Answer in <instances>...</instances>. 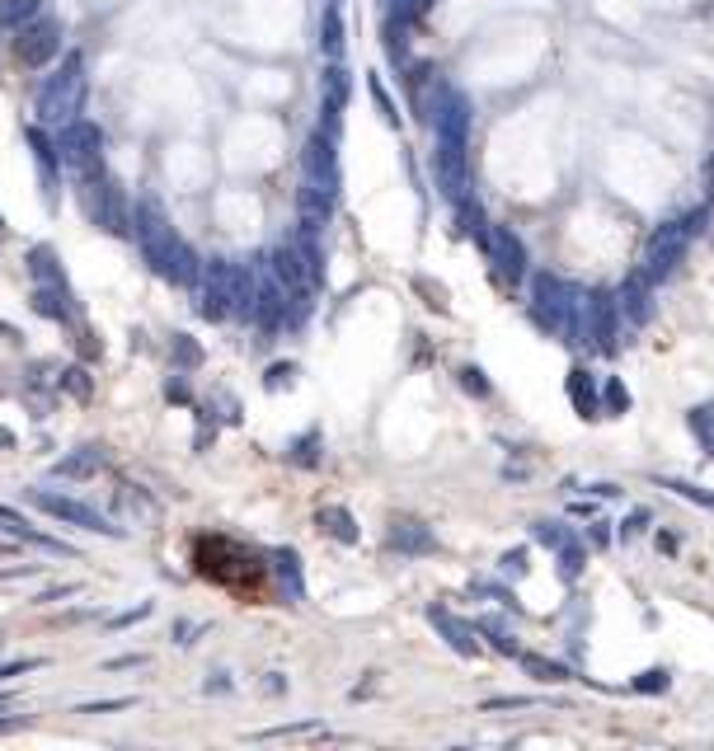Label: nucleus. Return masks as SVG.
Listing matches in <instances>:
<instances>
[{
	"instance_id": "a211bd4d",
	"label": "nucleus",
	"mask_w": 714,
	"mask_h": 751,
	"mask_svg": "<svg viewBox=\"0 0 714 751\" xmlns=\"http://www.w3.org/2000/svg\"><path fill=\"white\" fill-rule=\"evenodd\" d=\"M29 306H33V315H43V320H52V324H71V320H76L71 287H43V282H33Z\"/></svg>"
},
{
	"instance_id": "f3484780",
	"label": "nucleus",
	"mask_w": 714,
	"mask_h": 751,
	"mask_svg": "<svg viewBox=\"0 0 714 751\" xmlns=\"http://www.w3.org/2000/svg\"><path fill=\"white\" fill-rule=\"evenodd\" d=\"M0 526H5V536H10V540H24V545H33V550L71 554V545H66V540H57V536H47V531H38V526H29L15 512V507H5V503H0Z\"/></svg>"
},
{
	"instance_id": "423d86ee",
	"label": "nucleus",
	"mask_w": 714,
	"mask_h": 751,
	"mask_svg": "<svg viewBox=\"0 0 714 751\" xmlns=\"http://www.w3.org/2000/svg\"><path fill=\"white\" fill-rule=\"evenodd\" d=\"M29 503L47 517H57L66 526H80V531H94V536H123V526H113L104 512H94L90 503H80L71 493H52V489H29Z\"/></svg>"
},
{
	"instance_id": "393cba45",
	"label": "nucleus",
	"mask_w": 714,
	"mask_h": 751,
	"mask_svg": "<svg viewBox=\"0 0 714 751\" xmlns=\"http://www.w3.org/2000/svg\"><path fill=\"white\" fill-rule=\"evenodd\" d=\"M99 465H104V451H99V446H80L76 456H66V460H57V465H52V475H62V479H90Z\"/></svg>"
},
{
	"instance_id": "a878e982",
	"label": "nucleus",
	"mask_w": 714,
	"mask_h": 751,
	"mask_svg": "<svg viewBox=\"0 0 714 751\" xmlns=\"http://www.w3.org/2000/svg\"><path fill=\"white\" fill-rule=\"evenodd\" d=\"M273 573H278V583L287 587V597L301 601L306 597V583H301V559H296V550H273Z\"/></svg>"
},
{
	"instance_id": "49530a36",
	"label": "nucleus",
	"mask_w": 714,
	"mask_h": 751,
	"mask_svg": "<svg viewBox=\"0 0 714 751\" xmlns=\"http://www.w3.org/2000/svg\"><path fill=\"white\" fill-rule=\"evenodd\" d=\"M414 287H419V292L428 296V306H433V310H447V292H442V287H433V282H428V277H419V282H414Z\"/></svg>"
},
{
	"instance_id": "dca6fc26",
	"label": "nucleus",
	"mask_w": 714,
	"mask_h": 751,
	"mask_svg": "<svg viewBox=\"0 0 714 751\" xmlns=\"http://www.w3.org/2000/svg\"><path fill=\"white\" fill-rule=\"evenodd\" d=\"M386 545L390 550H400V554H433L437 550L433 531H428L419 517H395L390 531H386Z\"/></svg>"
},
{
	"instance_id": "aec40b11",
	"label": "nucleus",
	"mask_w": 714,
	"mask_h": 751,
	"mask_svg": "<svg viewBox=\"0 0 714 751\" xmlns=\"http://www.w3.org/2000/svg\"><path fill=\"white\" fill-rule=\"evenodd\" d=\"M76 104H80V62H71L62 76L52 80V90H47V99H43V113L47 118H62V113H71Z\"/></svg>"
},
{
	"instance_id": "0eeeda50",
	"label": "nucleus",
	"mask_w": 714,
	"mask_h": 751,
	"mask_svg": "<svg viewBox=\"0 0 714 751\" xmlns=\"http://www.w3.org/2000/svg\"><path fill=\"white\" fill-rule=\"evenodd\" d=\"M470 141H442L437 137V151H433V174H437V188L447 202H461L470 193Z\"/></svg>"
},
{
	"instance_id": "c03bdc74",
	"label": "nucleus",
	"mask_w": 714,
	"mask_h": 751,
	"mask_svg": "<svg viewBox=\"0 0 714 751\" xmlns=\"http://www.w3.org/2000/svg\"><path fill=\"white\" fill-rule=\"evenodd\" d=\"M372 94H376V108H381V118H386L390 127H400V113H395V104H390V94L381 90V80H372Z\"/></svg>"
},
{
	"instance_id": "f8f14e48",
	"label": "nucleus",
	"mask_w": 714,
	"mask_h": 751,
	"mask_svg": "<svg viewBox=\"0 0 714 751\" xmlns=\"http://www.w3.org/2000/svg\"><path fill=\"white\" fill-rule=\"evenodd\" d=\"M268 273L278 277L282 287H287V296H306L315 287L311 273H306V263H301V254H296L292 240H282L273 254H268Z\"/></svg>"
},
{
	"instance_id": "c9c22d12",
	"label": "nucleus",
	"mask_w": 714,
	"mask_h": 751,
	"mask_svg": "<svg viewBox=\"0 0 714 751\" xmlns=\"http://www.w3.org/2000/svg\"><path fill=\"white\" fill-rule=\"evenodd\" d=\"M630 409V390L621 381H606V399H602V414H625Z\"/></svg>"
},
{
	"instance_id": "37998d69",
	"label": "nucleus",
	"mask_w": 714,
	"mask_h": 751,
	"mask_svg": "<svg viewBox=\"0 0 714 751\" xmlns=\"http://www.w3.org/2000/svg\"><path fill=\"white\" fill-rule=\"evenodd\" d=\"M498 568H503L508 578H522V573H527V550H508L498 559Z\"/></svg>"
},
{
	"instance_id": "09e8293b",
	"label": "nucleus",
	"mask_w": 714,
	"mask_h": 751,
	"mask_svg": "<svg viewBox=\"0 0 714 751\" xmlns=\"http://www.w3.org/2000/svg\"><path fill=\"white\" fill-rule=\"evenodd\" d=\"M536 700H527V695H503V700H484V709H531Z\"/></svg>"
},
{
	"instance_id": "4c0bfd02",
	"label": "nucleus",
	"mask_w": 714,
	"mask_h": 751,
	"mask_svg": "<svg viewBox=\"0 0 714 751\" xmlns=\"http://www.w3.org/2000/svg\"><path fill=\"white\" fill-rule=\"evenodd\" d=\"M480 629H484V634H494V648H498V653H508V658H513V653H522V648H517L513 639L503 634V620H480Z\"/></svg>"
},
{
	"instance_id": "72a5a7b5",
	"label": "nucleus",
	"mask_w": 714,
	"mask_h": 751,
	"mask_svg": "<svg viewBox=\"0 0 714 751\" xmlns=\"http://www.w3.org/2000/svg\"><path fill=\"white\" fill-rule=\"evenodd\" d=\"M320 733V723L306 719V723H282V728H264V733H254V742H282V737H315Z\"/></svg>"
},
{
	"instance_id": "6e6552de",
	"label": "nucleus",
	"mask_w": 714,
	"mask_h": 751,
	"mask_svg": "<svg viewBox=\"0 0 714 751\" xmlns=\"http://www.w3.org/2000/svg\"><path fill=\"white\" fill-rule=\"evenodd\" d=\"M484 254H489V263L498 268L503 282H513V287H517V282L527 277V245H522V235H517L513 226H494V230H489Z\"/></svg>"
},
{
	"instance_id": "a18cd8bd",
	"label": "nucleus",
	"mask_w": 714,
	"mask_h": 751,
	"mask_svg": "<svg viewBox=\"0 0 714 751\" xmlns=\"http://www.w3.org/2000/svg\"><path fill=\"white\" fill-rule=\"evenodd\" d=\"M461 385H466L470 395H489V381H484L480 367H466V371H461Z\"/></svg>"
},
{
	"instance_id": "c85d7f7f",
	"label": "nucleus",
	"mask_w": 714,
	"mask_h": 751,
	"mask_svg": "<svg viewBox=\"0 0 714 751\" xmlns=\"http://www.w3.org/2000/svg\"><path fill=\"white\" fill-rule=\"evenodd\" d=\"M531 540L545 545V550H564L574 536H569V526L564 522H531Z\"/></svg>"
},
{
	"instance_id": "4d7b16f0",
	"label": "nucleus",
	"mask_w": 714,
	"mask_h": 751,
	"mask_svg": "<svg viewBox=\"0 0 714 751\" xmlns=\"http://www.w3.org/2000/svg\"><path fill=\"white\" fill-rule=\"evenodd\" d=\"M0 554H10V536H5V540H0Z\"/></svg>"
},
{
	"instance_id": "7c9ffc66",
	"label": "nucleus",
	"mask_w": 714,
	"mask_h": 751,
	"mask_svg": "<svg viewBox=\"0 0 714 751\" xmlns=\"http://www.w3.org/2000/svg\"><path fill=\"white\" fill-rule=\"evenodd\" d=\"M320 47H325L329 57H339V52H343V19H339V10H325V19H320Z\"/></svg>"
},
{
	"instance_id": "6e6d98bb",
	"label": "nucleus",
	"mask_w": 714,
	"mask_h": 751,
	"mask_svg": "<svg viewBox=\"0 0 714 751\" xmlns=\"http://www.w3.org/2000/svg\"><path fill=\"white\" fill-rule=\"evenodd\" d=\"M10 700H15V695H10V690H0V714L10 709Z\"/></svg>"
},
{
	"instance_id": "8fccbe9b",
	"label": "nucleus",
	"mask_w": 714,
	"mask_h": 751,
	"mask_svg": "<svg viewBox=\"0 0 714 751\" xmlns=\"http://www.w3.org/2000/svg\"><path fill=\"white\" fill-rule=\"evenodd\" d=\"M38 667V658H10V662H0V676H24Z\"/></svg>"
},
{
	"instance_id": "7ed1b4c3",
	"label": "nucleus",
	"mask_w": 714,
	"mask_h": 751,
	"mask_svg": "<svg viewBox=\"0 0 714 751\" xmlns=\"http://www.w3.org/2000/svg\"><path fill=\"white\" fill-rule=\"evenodd\" d=\"M621 296L606 292V287H592V292L578 296V315H574V343H592L602 353H616L621 348Z\"/></svg>"
},
{
	"instance_id": "5701e85b",
	"label": "nucleus",
	"mask_w": 714,
	"mask_h": 751,
	"mask_svg": "<svg viewBox=\"0 0 714 751\" xmlns=\"http://www.w3.org/2000/svg\"><path fill=\"white\" fill-rule=\"evenodd\" d=\"M569 399H574L578 418H602V399H597V385H592V371L574 367L569 371Z\"/></svg>"
},
{
	"instance_id": "bb28decb",
	"label": "nucleus",
	"mask_w": 714,
	"mask_h": 751,
	"mask_svg": "<svg viewBox=\"0 0 714 751\" xmlns=\"http://www.w3.org/2000/svg\"><path fill=\"white\" fill-rule=\"evenodd\" d=\"M517 662H522V672H527L531 681H545V686H559V681H569V667H564V662L541 658V653H517Z\"/></svg>"
},
{
	"instance_id": "2f4dec72",
	"label": "nucleus",
	"mask_w": 714,
	"mask_h": 751,
	"mask_svg": "<svg viewBox=\"0 0 714 751\" xmlns=\"http://www.w3.org/2000/svg\"><path fill=\"white\" fill-rule=\"evenodd\" d=\"M663 489H672L677 498H686V503H700V507H710L714 512V493L710 489H700V484H691V479H658Z\"/></svg>"
},
{
	"instance_id": "58836bf2",
	"label": "nucleus",
	"mask_w": 714,
	"mask_h": 751,
	"mask_svg": "<svg viewBox=\"0 0 714 751\" xmlns=\"http://www.w3.org/2000/svg\"><path fill=\"white\" fill-rule=\"evenodd\" d=\"M47 52H52V29H47V33H33L29 43H24V62H43Z\"/></svg>"
},
{
	"instance_id": "5fc2aeb1",
	"label": "nucleus",
	"mask_w": 714,
	"mask_h": 751,
	"mask_svg": "<svg viewBox=\"0 0 714 751\" xmlns=\"http://www.w3.org/2000/svg\"><path fill=\"white\" fill-rule=\"evenodd\" d=\"M207 690H217V695H221V690H231V681H226V672H217V681H207Z\"/></svg>"
},
{
	"instance_id": "e433bc0d",
	"label": "nucleus",
	"mask_w": 714,
	"mask_h": 751,
	"mask_svg": "<svg viewBox=\"0 0 714 751\" xmlns=\"http://www.w3.org/2000/svg\"><path fill=\"white\" fill-rule=\"evenodd\" d=\"M62 385H66V395L90 399V371H85V367H66L62 371Z\"/></svg>"
},
{
	"instance_id": "39448f33",
	"label": "nucleus",
	"mask_w": 714,
	"mask_h": 751,
	"mask_svg": "<svg viewBox=\"0 0 714 751\" xmlns=\"http://www.w3.org/2000/svg\"><path fill=\"white\" fill-rule=\"evenodd\" d=\"M691 235H696L691 216H682V221H663V226L649 235V245H644V273H649L653 282H663V277L677 273V263H682L686 249H691Z\"/></svg>"
},
{
	"instance_id": "ddd939ff",
	"label": "nucleus",
	"mask_w": 714,
	"mask_h": 751,
	"mask_svg": "<svg viewBox=\"0 0 714 751\" xmlns=\"http://www.w3.org/2000/svg\"><path fill=\"white\" fill-rule=\"evenodd\" d=\"M433 5L437 0H395V10H390V19H386V43H390V57H395V62L404 57V33L433 15Z\"/></svg>"
},
{
	"instance_id": "ea45409f",
	"label": "nucleus",
	"mask_w": 714,
	"mask_h": 751,
	"mask_svg": "<svg viewBox=\"0 0 714 751\" xmlns=\"http://www.w3.org/2000/svg\"><path fill=\"white\" fill-rule=\"evenodd\" d=\"M174 357H179L184 367H198V362H202V348H198V343H193L188 334H179V338H174Z\"/></svg>"
},
{
	"instance_id": "3c124183",
	"label": "nucleus",
	"mask_w": 714,
	"mask_h": 751,
	"mask_svg": "<svg viewBox=\"0 0 714 751\" xmlns=\"http://www.w3.org/2000/svg\"><path fill=\"white\" fill-rule=\"evenodd\" d=\"M282 385H292V362H278L268 371V390H282Z\"/></svg>"
},
{
	"instance_id": "9b49d317",
	"label": "nucleus",
	"mask_w": 714,
	"mask_h": 751,
	"mask_svg": "<svg viewBox=\"0 0 714 751\" xmlns=\"http://www.w3.org/2000/svg\"><path fill=\"white\" fill-rule=\"evenodd\" d=\"M90 221L109 235H132V221L123 212V193L118 184H90Z\"/></svg>"
},
{
	"instance_id": "f704fd0d",
	"label": "nucleus",
	"mask_w": 714,
	"mask_h": 751,
	"mask_svg": "<svg viewBox=\"0 0 714 751\" xmlns=\"http://www.w3.org/2000/svg\"><path fill=\"white\" fill-rule=\"evenodd\" d=\"M33 151H38V174H43V188H47V202L57 193V169H52V151H47L43 137H33Z\"/></svg>"
},
{
	"instance_id": "864d4df0",
	"label": "nucleus",
	"mask_w": 714,
	"mask_h": 751,
	"mask_svg": "<svg viewBox=\"0 0 714 751\" xmlns=\"http://www.w3.org/2000/svg\"><path fill=\"white\" fill-rule=\"evenodd\" d=\"M264 690H268V695H282V690H287V686H282V676L273 672V676H268V681H264Z\"/></svg>"
},
{
	"instance_id": "79ce46f5",
	"label": "nucleus",
	"mask_w": 714,
	"mask_h": 751,
	"mask_svg": "<svg viewBox=\"0 0 714 751\" xmlns=\"http://www.w3.org/2000/svg\"><path fill=\"white\" fill-rule=\"evenodd\" d=\"M635 690H644V695H653V690H668V672H663V667H653V672H639Z\"/></svg>"
},
{
	"instance_id": "cd10ccee",
	"label": "nucleus",
	"mask_w": 714,
	"mask_h": 751,
	"mask_svg": "<svg viewBox=\"0 0 714 751\" xmlns=\"http://www.w3.org/2000/svg\"><path fill=\"white\" fill-rule=\"evenodd\" d=\"M686 423H691V432L700 437V446L714 456V399H710V404H696V409L686 414Z\"/></svg>"
},
{
	"instance_id": "20e7f679",
	"label": "nucleus",
	"mask_w": 714,
	"mask_h": 751,
	"mask_svg": "<svg viewBox=\"0 0 714 751\" xmlns=\"http://www.w3.org/2000/svg\"><path fill=\"white\" fill-rule=\"evenodd\" d=\"M578 296L564 277L555 273H536L531 277V315H536V324L541 329H550V334L559 338H574V315H578Z\"/></svg>"
},
{
	"instance_id": "f257e3e1",
	"label": "nucleus",
	"mask_w": 714,
	"mask_h": 751,
	"mask_svg": "<svg viewBox=\"0 0 714 751\" xmlns=\"http://www.w3.org/2000/svg\"><path fill=\"white\" fill-rule=\"evenodd\" d=\"M132 235L141 240L146 263H151L165 282H174V287H198L202 282V268H207V263H202L198 254H193V245L170 226V216H165V207H160L156 198L137 202V212H132Z\"/></svg>"
},
{
	"instance_id": "c756f323",
	"label": "nucleus",
	"mask_w": 714,
	"mask_h": 751,
	"mask_svg": "<svg viewBox=\"0 0 714 751\" xmlns=\"http://www.w3.org/2000/svg\"><path fill=\"white\" fill-rule=\"evenodd\" d=\"M559 554V578L564 583H578V573H583V564H588V550L578 545V540H569L564 550H555Z\"/></svg>"
},
{
	"instance_id": "de8ad7c7",
	"label": "nucleus",
	"mask_w": 714,
	"mask_h": 751,
	"mask_svg": "<svg viewBox=\"0 0 714 751\" xmlns=\"http://www.w3.org/2000/svg\"><path fill=\"white\" fill-rule=\"evenodd\" d=\"M137 700H99V705H80L76 714H113V709H132Z\"/></svg>"
},
{
	"instance_id": "412c9836",
	"label": "nucleus",
	"mask_w": 714,
	"mask_h": 751,
	"mask_svg": "<svg viewBox=\"0 0 714 751\" xmlns=\"http://www.w3.org/2000/svg\"><path fill=\"white\" fill-rule=\"evenodd\" d=\"M24 263H29L33 282H43V287H71V282H66L62 259H57V249H52V245H33L29 254H24Z\"/></svg>"
},
{
	"instance_id": "4468645a",
	"label": "nucleus",
	"mask_w": 714,
	"mask_h": 751,
	"mask_svg": "<svg viewBox=\"0 0 714 751\" xmlns=\"http://www.w3.org/2000/svg\"><path fill=\"white\" fill-rule=\"evenodd\" d=\"M616 296H621V315L630 324H649L653 320V277L644 273V268L625 277Z\"/></svg>"
},
{
	"instance_id": "4be33fe9",
	"label": "nucleus",
	"mask_w": 714,
	"mask_h": 751,
	"mask_svg": "<svg viewBox=\"0 0 714 751\" xmlns=\"http://www.w3.org/2000/svg\"><path fill=\"white\" fill-rule=\"evenodd\" d=\"M315 526L325 531L329 540H339V545H357V522H353V512L348 507H339V503H325L320 512H315Z\"/></svg>"
},
{
	"instance_id": "6ab92c4d",
	"label": "nucleus",
	"mask_w": 714,
	"mask_h": 751,
	"mask_svg": "<svg viewBox=\"0 0 714 751\" xmlns=\"http://www.w3.org/2000/svg\"><path fill=\"white\" fill-rule=\"evenodd\" d=\"M296 212H301V226L306 230H325L329 216H334V193H325L320 184H301V193H296Z\"/></svg>"
},
{
	"instance_id": "1a4fd4ad",
	"label": "nucleus",
	"mask_w": 714,
	"mask_h": 751,
	"mask_svg": "<svg viewBox=\"0 0 714 751\" xmlns=\"http://www.w3.org/2000/svg\"><path fill=\"white\" fill-rule=\"evenodd\" d=\"M428 625L442 634L451 644V653H461V658H480V625H470V620H461L456 611H447V606H428Z\"/></svg>"
},
{
	"instance_id": "473e14b6",
	"label": "nucleus",
	"mask_w": 714,
	"mask_h": 751,
	"mask_svg": "<svg viewBox=\"0 0 714 751\" xmlns=\"http://www.w3.org/2000/svg\"><path fill=\"white\" fill-rule=\"evenodd\" d=\"M348 90H353V85H348V71H343V66H329L325 71V104L343 108L348 104Z\"/></svg>"
},
{
	"instance_id": "2eb2a0df",
	"label": "nucleus",
	"mask_w": 714,
	"mask_h": 751,
	"mask_svg": "<svg viewBox=\"0 0 714 751\" xmlns=\"http://www.w3.org/2000/svg\"><path fill=\"white\" fill-rule=\"evenodd\" d=\"M62 151H66V165L76 169L80 179H94L99 174V137H94L90 127H76V132H66V141H62Z\"/></svg>"
},
{
	"instance_id": "f03ea898",
	"label": "nucleus",
	"mask_w": 714,
	"mask_h": 751,
	"mask_svg": "<svg viewBox=\"0 0 714 751\" xmlns=\"http://www.w3.org/2000/svg\"><path fill=\"white\" fill-rule=\"evenodd\" d=\"M198 310L207 320H254V301H259V273L245 263L212 259L202 268L198 282Z\"/></svg>"
},
{
	"instance_id": "a19ab883",
	"label": "nucleus",
	"mask_w": 714,
	"mask_h": 751,
	"mask_svg": "<svg viewBox=\"0 0 714 751\" xmlns=\"http://www.w3.org/2000/svg\"><path fill=\"white\" fill-rule=\"evenodd\" d=\"M315 446H320V432H306V437L292 446V460L296 465H315Z\"/></svg>"
},
{
	"instance_id": "b1692460",
	"label": "nucleus",
	"mask_w": 714,
	"mask_h": 751,
	"mask_svg": "<svg viewBox=\"0 0 714 751\" xmlns=\"http://www.w3.org/2000/svg\"><path fill=\"white\" fill-rule=\"evenodd\" d=\"M456 221H461V235H470V240H475L480 249L489 245V230H494V226L484 221V207H480L475 198H470V193H466L461 202H456Z\"/></svg>"
},
{
	"instance_id": "603ef678",
	"label": "nucleus",
	"mask_w": 714,
	"mask_h": 751,
	"mask_svg": "<svg viewBox=\"0 0 714 751\" xmlns=\"http://www.w3.org/2000/svg\"><path fill=\"white\" fill-rule=\"evenodd\" d=\"M644 526H649V512H630V522H621V536H625V540H635L639 531H644Z\"/></svg>"
},
{
	"instance_id": "9d476101",
	"label": "nucleus",
	"mask_w": 714,
	"mask_h": 751,
	"mask_svg": "<svg viewBox=\"0 0 714 751\" xmlns=\"http://www.w3.org/2000/svg\"><path fill=\"white\" fill-rule=\"evenodd\" d=\"M301 165H306V179L320 184L325 193H339V160H334V137L325 132H315L306 141V151H301Z\"/></svg>"
}]
</instances>
